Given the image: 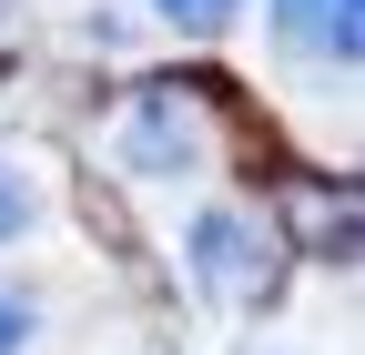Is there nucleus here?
I'll return each mask as SVG.
<instances>
[{"label": "nucleus", "instance_id": "6", "mask_svg": "<svg viewBox=\"0 0 365 355\" xmlns=\"http://www.w3.org/2000/svg\"><path fill=\"white\" fill-rule=\"evenodd\" d=\"M31 335H41V294L0 284V355H31Z\"/></svg>", "mask_w": 365, "mask_h": 355}, {"label": "nucleus", "instance_id": "1", "mask_svg": "<svg viewBox=\"0 0 365 355\" xmlns=\"http://www.w3.org/2000/svg\"><path fill=\"white\" fill-rule=\"evenodd\" d=\"M284 224L254 203H203L193 224H182V274H193L203 304H223V315H264L274 294H284Z\"/></svg>", "mask_w": 365, "mask_h": 355}, {"label": "nucleus", "instance_id": "5", "mask_svg": "<svg viewBox=\"0 0 365 355\" xmlns=\"http://www.w3.org/2000/svg\"><path fill=\"white\" fill-rule=\"evenodd\" d=\"M31 224H41V183H31L11 153H0V244H21Z\"/></svg>", "mask_w": 365, "mask_h": 355}, {"label": "nucleus", "instance_id": "4", "mask_svg": "<svg viewBox=\"0 0 365 355\" xmlns=\"http://www.w3.org/2000/svg\"><path fill=\"white\" fill-rule=\"evenodd\" d=\"M294 224H304V254H355V193H345V183H335V193L304 183V193H294Z\"/></svg>", "mask_w": 365, "mask_h": 355}, {"label": "nucleus", "instance_id": "2", "mask_svg": "<svg viewBox=\"0 0 365 355\" xmlns=\"http://www.w3.org/2000/svg\"><path fill=\"white\" fill-rule=\"evenodd\" d=\"M223 163V122L203 102V81H143L112 122V173L132 183H193Z\"/></svg>", "mask_w": 365, "mask_h": 355}, {"label": "nucleus", "instance_id": "7", "mask_svg": "<svg viewBox=\"0 0 365 355\" xmlns=\"http://www.w3.org/2000/svg\"><path fill=\"white\" fill-rule=\"evenodd\" d=\"M153 11H163L173 31H223V21H234V0H153Z\"/></svg>", "mask_w": 365, "mask_h": 355}, {"label": "nucleus", "instance_id": "3", "mask_svg": "<svg viewBox=\"0 0 365 355\" xmlns=\"http://www.w3.org/2000/svg\"><path fill=\"white\" fill-rule=\"evenodd\" d=\"M264 21H274V51L314 81H345L365 51V0H264Z\"/></svg>", "mask_w": 365, "mask_h": 355}]
</instances>
